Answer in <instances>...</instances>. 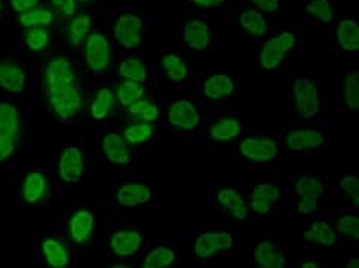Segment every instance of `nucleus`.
<instances>
[{
    "label": "nucleus",
    "instance_id": "6ab92c4d",
    "mask_svg": "<svg viewBox=\"0 0 359 268\" xmlns=\"http://www.w3.org/2000/svg\"><path fill=\"white\" fill-rule=\"evenodd\" d=\"M233 80L226 74H215L209 77L203 86V94H205L210 100H219L226 99L233 94Z\"/></svg>",
    "mask_w": 359,
    "mask_h": 268
},
{
    "label": "nucleus",
    "instance_id": "bb28decb",
    "mask_svg": "<svg viewBox=\"0 0 359 268\" xmlns=\"http://www.w3.org/2000/svg\"><path fill=\"white\" fill-rule=\"evenodd\" d=\"M118 74L121 78L137 81V83H144L148 80V69L146 64L140 59H128L120 63Z\"/></svg>",
    "mask_w": 359,
    "mask_h": 268
},
{
    "label": "nucleus",
    "instance_id": "f03ea898",
    "mask_svg": "<svg viewBox=\"0 0 359 268\" xmlns=\"http://www.w3.org/2000/svg\"><path fill=\"white\" fill-rule=\"evenodd\" d=\"M295 45V36L292 32H281V34L269 38L259 54V63L264 69H275Z\"/></svg>",
    "mask_w": 359,
    "mask_h": 268
},
{
    "label": "nucleus",
    "instance_id": "393cba45",
    "mask_svg": "<svg viewBox=\"0 0 359 268\" xmlns=\"http://www.w3.org/2000/svg\"><path fill=\"white\" fill-rule=\"evenodd\" d=\"M144 95V87L142 83H137V81H130V80H123L121 83H118L116 97L121 106H130V104L143 99Z\"/></svg>",
    "mask_w": 359,
    "mask_h": 268
},
{
    "label": "nucleus",
    "instance_id": "5701e85b",
    "mask_svg": "<svg viewBox=\"0 0 359 268\" xmlns=\"http://www.w3.org/2000/svg\"><path fill=\"white\" fill-rule=\"evenodd\" d=\"M218 202L224 206L236 219H246L248 218V209L246 202H244L241 195L233 189H224L218 193Z\"/></svg>",
    "mask_w": 359,
    "mask_h": 268
},
{
    "label": "nucleus",
    "instance_id": "79ce46f5",
    "mask_svg": "<svg viewBox=\"0 0 359 268\" xmlns=\"http://www.w3.org/2000/svg\"><path fill=\"white\" fill-rule=\"evenodd\" d=\"M339 188L342 192H346L350 198H352L356 206H358V198H359V178L355 175L344 176L339 183Z\"/></svg>",
    "mask_w": 359,
    "mask_h": 268
},
{
    "label": "nucleus",
    "instance_id": "5fc2aeb1",
    "mask_svg": "<svg viewBox=\"0 0 359 268\" xmlns=\"http://www.w3.org/2000/svg\"><path fill=\"white\" fill-rule=\"evenodd\" d=\"M348 268H353V267H359V261L358 259H352V261H350V264L347 265Z\"/></svg>",
    "mask_w": 359,
    "mask_h": 268
},
{
    "label": "nucleus",
    "instance_id": "a19ab883",
    "mask_svg": "<svg viewBox=\"0 0 359 268\" xmlns=\"http://www.w3.org/2000/svg\"><path fill=\"white\" fill-rule=\"evenodd\" d=\"M337 229L339 233L346 234V237L352 238V239H358L359 237V219L353 215H346L339 218Z\"/></svg>",
    "mask_w": 359,
    "mask_h": 268
},
{
    "label": "nucleus",
    "instance_id": "7c9ffc66",
    "mask_svg": "<svg viewBox=\"0 0 359 268\" xmlns=\"http://www.w3.org/2000/svg\"><path fill=\"white\" fill-rule=\"evenodd\" d=\"M114 104H116V97H114L109 89L103 87L97 92L91 104V115L95 120H103L109 115V112L114 109Z\"/></svg>",
    "mask_w": 359,
    "mask_h": 268
},
{
    "label": "nucleus",
    "instance_id": "7ed1b4c3",
    "mask_svg": "<svg viewBox=\"0 0 359 268\" xmlns=\"http://www.w3.org/2000/svg\"><path fill=\"white\" fill-rule=\"evenodd\" d=\"M111 57L112 54L108 38L103 34H99V32L88 36L85 46V60L88 68L91 69L94 74H99V72H103L109 66Z\"/></svg>",
    "mask_w": 359,
    "mask_h": 268
},
{
    "label": "nucleus",
    "instance_id": "3c124183",
    "mask_svg": "<svg viewBox=\"0 0 359 268\" xmlns=\"http://www.w3.org/2000/svg\"><path fill=\"white\" fill-rule=\"evenodd\" d=\"M252 2L266 13H273L278 10V0H252Z\"/></svg>",
    "mask_w": 359,
    "mask_h": 268
},
{
    "label": "nucleus",
    "instance_id": "dca6fc26",
    "mask_svg": "<svg viewBox=\"0 0 359 268\" xmlns=\"http://www.w3.org/2000/svg\"><path fill=\"white\" fill-rule=\"evenodd\" d=\"M42 256L46 265L53 268H63L69 264V251L57 238H46L42 242Z\"/></svg>",
    "mask_w": 359,
    "mask_h": 268
},
{
    "label": "nucleus",
    "instance_id": "412c9836",
    "mask_svg": "<svg viewBox=\"0 0 359 268\" xmlns=\"http://www.w3.org/2000/svg\"><path fill=\"white\" fill-rule=\"evenodd\" d=\"M338 43L346 51H358L359 50V25L358 22L347 19L342 20L337 29Z\"/></svg>",
    "mask_w": 359,
    "mask_h": 268
},
{
    "label": "nucleus",
    "instance_id": "aec40b11",
    "mask_svg": "<svg viewBox=\"0 0 359 268\" xmlns=\"http://www.w3.org/2000/svg\"><path fill=\"white\" fill-rule=\"evenodd\" d=\"M20 131L19 111L14 104L0 103V136L14 138Z\"/></svg>",
    "mask_w": 359,
    "mask_h": 268
},
{
    "label": "nucleus",
    "instance_id": "473e14b6",
    "mask_svg": "<svg viewBox=\"0 0 359 268\" xmlns=\"http://www.w3.org/2000/svg\"><path fill=\"white\" fill-rule=\"evenodd\" d=\"M51 34L46 27H36V28H28L25 34H23V42L29 48L31 51L40 52L43 51L45 48L50 45Z\"/></svg>",
    "mask_w": 359,
    "mask_h": 268
},
{
    "label": "nucleus",
    "instance_id": "423d86ee",
    "mask_svg": "<svg viewBox=\"0 0 359 268\" xmlns=\"http://www.w3.org/2000/svg\"><path fill=\"white\" fill-rule=\"evenodd\" d=\"M240 152L246 160L267 162L278 155V146L271 138H246L240 144Z\"/></svg>",
    "mask_w": 359,
    "mask_h": 268
},
{
    "label": "nucleus",
    "instance_id": "20e7f679",
    "mask_svg": "<svg viewBox=\"0 0 359 268\" xmlns=\"http://www.w3.org/2000/svg\"><path fill=\"white\" fill-rule=\"evenodd\" d=\"M293 95L299 115L310 120L320 112V99H318V89L313 81L307 77H301L293 85Z\"/></svg>",
    "mask_w": 359,
    "mask_h": 268
},
{
    "label": "nucleus",
    "instance_id": "4c0bfd02",
    "mask_svg": "<svg viewBox=\"0 0 359 268\" xmlns=\"http://www.w3.org/2000/svg\"><path fill=\"white\" fill-rule=\"evenodd\" d=\"M295 192L299 197H312V198H320L323 197L324 189L323 184L316 180L313 176H301L295 184Z\"/></svg>",
    "mask_w": 359,
    "mask_h": 268
},
{
    "label": "nucleus",
    "instance_id": "37998d69",
    "mask_svg": "<svg viewBox=\"0 0 359 268\" xmlns=\"http://www.w3.org/2000/svg\"><path fill=\"white\" fill-rule=\"evenodd\" d=\"M273 204H275V202H272L271 199H266L263 197H258V195L252 193L250 207H252V210H254V212H257L259 215H266L273 209Z\"/></svg>",
    "mask_w": 359,
    "mask_h": 268
},
{
    "label": "nucleus",
    "instance_id": "09e8293b",
    "mask_svg": "<svg viewBox=\"0 0 359 268\" xmlns=\"http://www.w3.org/2000/svg\"><path fill=\"white\" fill-rule=\"evenodd\" d=\"M318 207V199L312 197H301L298 202V212L303 215H310L313 213Z\"/></svg>",
    "mask_w": 359,
    "mask_h": 268
},
{
    "label": "nucleus",
    "instance_id": "e433bc0d",
    "mask_svg": "<svg viewBox=\"0 0 359 268\" xmlns=\"http://www.w3.org/2000/svg\"><path fill=\"white\" fill-rule=\"evenodd\" d=\"M344 99L350 111L359 109V74L355 71L347 72L344 80Z\"/></svg>",
    "mask_w": 359,
    "mask_h": 268
},
{
    "label": "nucleus",
    "instance_id": "ddd939ff",
    "mask_svg": "<svg viewBox=\"0 0 359 268\" xmlns=\"http://www.w3.org/2000/svg\"><path fill=\"white\" fill-rule=\"evenodd\" d=\"M151 189L143 183H126L117 192V201L123 207H135L151 201Z\"/></svg>",
    "mask_w": 359,
    "mask_h": 268
},
{
    "label": "nucleus",
    "instance_id": "f8f14e48",
    "mask_svg": "<svg viewBox=\"0 0 359 268\" xmlns=\"http://www.w3.org/2000/svg\"><path fill=\"white\" fill-rule=\"evenodd\" d=\"M102 149L106 160L112 164L123 166L129 162V150L125 138L118 134H106L102 140Z\"/></svg>",
    "mask_w": 359,
    "mask_h": 268
},
{
    "label": "nucleus",
    "instance_id": "a878e982",
    "mask_svg": "<svg viewBox=\"0 0 359 268\" xmlns=\"http://www.w3.org/2000/svg\"><path fill=\"white\" fill-rule=\"evenodd\" d=\"M93 28V20L89 15L86 14H81L77 15L71 20L69 27H68V40L72 46H79L83 40L88 37L89 31Z\"/></svg>",
    "mask_w": 359,
    "mask_h": 268
},
{
    "label": "nucleus",
    "instance_id": "6e6552de",
    "mask_svg": "<svg viewBox=\"0 0 359 268\" xmlns=\"http://www.w3.org/2000/svg\"><path fill=\"white\" fill-rule=\"evenodd\" d=\"M168 121L177 129L183 131H192L200 125V113L192 103L180 100L172 103L168 111Z\"/></svg>",
    "mask_w": 359,
    "mask_h": 268
},
{
    "label": "nucleus",
    "instance_id": "49530a36",
    "mask_svg": "<svg viewBox=\"0 0 359 268\" xmlns=\"http://www.w3.org/2000/svg\"><path fill=\"white\" fill-rule=\"evenodd\" d=\"M212 238L218 250H231L233 247V238L231 233L227 232H214L212 233Z\"/></svg>",
    "mask_w": 359,
    "mask_h": 268
},
{
    "label": "nucleus",
    "instance_id": "b1692460",
    "mask_svg": "<svg viewBox=\"0 0 359 268\" xmlns=\"http://www.w3.org/2000/svg\"><path fill=\"white\" fill-rule=\"evenodd\" d=\"M210 136L217 141L227 143L241 134V125L235 118H223L210 127Z\"/></svg>",
    "mask_w": 359,
    "mask_h": 268
},
{
    "label": "nucleus",
    "instance_id": "2eb2a0df",
    "mask_svg": "<svg viewBox=\"0 0 359 268\" xmlns=\"http://www.w3.org/2000/svg\"><path fill=\"white\" fill-rule=\"evenodd\" d=\"M289 149L293 152L313 150L324 143V135L320 131L304 129V131H292L285 138Z\"/></svg>",
    "mask_w": 359,
    "mask_h": 268
},
{
    "label": "nucleus",
    "instance_id": "a211bd4d",
    "mask_svg": "<svg viewBox=\"0 0 359 268\" xmlns=\"http://www.w3.org/2000/svg\"><path fill=\"white\" fill-rule=\"evenodd\" d=\"M184 42L192 50H206L210 43V29L203 20L194 19L184 27Z\"/></svg>",
    "mask_w": 359,
    "mask_h": 268
},
{
    "label": "nucleus",
    "instance_id": "f257e3e1",
    "mask_svg": "<svg viewBox=\"0 0 359 268\" xmlns=\"http://www.w3.org/2000/svg\"><path fill=\"white\" fill-rule=\"evenodd\" d=\"M46 99L54 115L60 120L76 117L81 109V95L74 85L46 86Z\"/></svg>",
    "mask_w": 359,
    "mask_h": 268
},
{
    "label": "nucleus",
    "instance_id": "6e6d98bb",
    "mask_svg": "<svg viewBox=\"0 0 359 268\" xmlns=\"http://www.w3.org/2000/svg\"><path fill=\"white\" fill-rule=\"evenodd\" d=\"M0 13H2V2H0Z\"/></svg>",
    "mask_w": 359,
    "mask_h": 268
},
{
    "label": "nucleus",
    "instance_id": "864d4df0",
    "mask_svg": "<svg viewBox=\"0 0 359 268\" xmlns=\"http://www.w3.org/2000/svg\"><path fill=\"white\" fill-rule=\"evenodd\" d=\"M301 267H303V268H318V264H315V262H304Z\"/></svg>",
    "mask_w": 359,
    "mask_h": 268
},
{
    "label": "nucleus",
    "instance_id": "0eeeda50",
    "mask_svg": "<svg viewBox=\"0 0 359 268\" xmlns=\"http://www.w3.org/2000/svg\"><path fill=\"white\" fill-rule=\"evenodd\" d=\"M83 153L77 146H68L59 160V175L65 183H77L83 175Z\"/></svg>",
    "mask_w": 359,
    "mask_h": 268
},
{
    "label": "nucleus",
    "instance_id": "1a4fd4ad",
    "mask_svg": "<svg viewBox=\"0 0 359 268\" xmlns=\"http://www.w3.org/2000/svg\"><path fill=\"white\" fill-rule=\"evenodd\" d=\"M95 225L94 215L86 209H80L72 213L68 223L69 239L76 244H85L93 237Z\"/></svg>",
    "mask_w": 359,
    "mask_h": 268
},
{
    "label": "nucleus",
    "instance_id": "4468645a",
    "mask_svg": "<svg viewBox=\"0 0 359 268\" xmlns=\"http://www.w3.org/2000/svg\"><path fill=\"white\" fill-rule=\"evenodd\" d=\"M25 72L10 62L0 63V87L10 94H20L25 89Z\"/></svg>",
    "mask_w": 359,
    "mask_h": 268
},
{
    "label": "nucleus",
    "instance_id": "9d476101",
    "mask_svg": "<svg viewBox=\"0 0 359 268\" xmlns=\"http://www.w3.org/2000/svg\"><path fill=\"white\" fill-rule=\"evenodd\" d=\"M143 246V237L137 230H121L114 233L111 238V248L120 258H129L135 255Z\"/></svg>",
    "mask_w": 359,
    "mask_h": 268
},
{
    "label": "nucleus",
    "instance_id": "f704fd0d",
    "mask_svg": "<svg viewBox=\"0 0 359 268\" xmlns=\"http://www.w3.org/2000/svg\"><path fill=\"white\" fill-rule=\"evenodd\" d=\"M240 23L243 29H246L252 36H264L267 32V23L263 17V14L258 11H246L241 13Z\"/></svg>",
    "mask_w": 359,
    "mask_h": 268
},
{
    "label": "nucleus",
    "instance_id": "603ef678",
    "mask_svg": "<svg viewBox=\"0 0 359 268\" xmlns=\"http://www.w3.org/2000/svg\"><path fill=\"white\" fill-rule=\"evenodd\" d=\"M224 2L226 0H192V3H195L197 6H201V8H214V6H218Z\"/></svg>",
    "mask_w": 359,
    "mask_h": 268
},
{
    "label": "nucleus",
    "instance_id": "de8ad7c7",
    "mask_svg": "<svg viewBox=\"0 0 359 268\" xmlns=\"http://www.w3.org/2000/svg\"><path fill=\"white\" fill-rule=\"evenodd\" d=\"M15 149L14 138L11 136H0V162L5 161L13 155Z\"/></svg>",
    "mask_w": 359,
    "mask_h": 268
},
{
    "label": "nucleus",
    "instance_id": "c756f323",
    "mask_svg": "<svg viewBox=\"0 0 359 268\" xmlns=\"http://www.w3.org/2000/svg\"><path fill=\"white\" fill-rule=\"evenodd\" d=\"M155 134V129L151 123H144V121H138V123L129 125L123 131L125 141L129 144H144L148 143Z\"/></svg>",
    "mask_w": 359,
    "mask_h": 268
},
{
    "label": "nucleus",
    "instance_id": "2f4dec72",
    "mask_svg": "<svg viewBox=\"0 0 359 268\" xmlns=\"http://www.w3.org/2000/svg\"><path fill=\"white\" fill-rule=\"evenodd\" d=\"M161 68L168 78L174 81H183L187 77V66L182 57L175 54H168L161 59Z\"/></svg>",
    "mask_w": 359,
    "mask_h": 268
},
{
    "label": "nucleus",
    "instance_id": "c03bdc74",
    "mask_svg": "<svg viewBox=\"0 0 359 268\" xmlns=\"http://www.w3.org/2000/svg\"><path fill=\"white\" fill-rule=\"evenodd\" d=\"M254 195H258V197H263L266 199H271L272 202H276L280 198V190L275 188L273 184H258L255 190H254Z\"/></svg>",
    "mask_w": 359,
    "mask_h": 268
},
{
    "label": "nucleus",
    "instance_id": "ea45409f",
    "mask_svg": "<svg viewBox=\"0 0 359 268\" xmlns=\"http://www.w3.org/2000/svg\"><path fill=\"white\" fill-rule=\"evenodd\" d=\"M195 253H197L198 258H210L215 255V251L218 250L214 238H212V233H203L195 241Z\"/></svg>",
    "mask_w": 359,
    "mask_h": 268
},
{
    "label": "nucleus",
    "instance_id": "f3484780",
    "mask_svg": "<svg viewBox=\"0 0 359 268\" xmlns=\"http://www.w3.org/2000/svg\"><path fill=\"white\" fill-rule=\"evenodd\" d=\"M48 190V183L45 175L40 170H34L27 175L25 181L22 185V197L29 204H36V202L42 201Z\"/></svg>",
    "mask_w": 359,
    "mask_h": 268
},
{
    "label": "nucleus",
    "instance_id": "58836bf2",
    "mask_svg": "<svg viewBox=\"0 0 359 268\" xmlns=\"http://www.w3.org/2000/svg\"><path fill=\"white\" fill-rule=\"evenodd\" d=\"M307 11L320 22L330 23L333 20V11L329 0H312L307 5Z\"/></svg>",
    "mask_w": 359,
    "mask_h": 268
},
{
    "label": "nucleus",
    "instance_id": "8fccbe9b",
    "mask_svg": "<svg viewBox=\"0 0 359 268\" xmlns=\"http://www.w3.org/2000/svg\"><path fill=\"white\" fill-rule=\"evenodd\" d=\"M40 0H11V6L15 13H27L29 10H34L37 8Z\"/></svg>",
    "mask_w": 359,
    "mask_h": 268
},
{
    "label": "nucleus",
    "instance_id": "c9c22d12",
    "mask_svg": "<svg viewBox=\"0 0 359 268\" xmlns=\"http://www.w3.org/2000/svg\"><path fill=\"white\" fill-rule=\"evenodd\" d=\"M175 262V251L166 247L154 248L151 253L144 258V268H163Z\"/></svg>",
    "mask_w": 359,
    "mask_h": 268
},
{
    "label": "nucleus",
    "instance_id": "c85d7f7f",
    "mask_svg": "<svg viewBox=\"0 0 359 268\" xmlns=\"http://www.w3.org/2000/svg\"><path fill=\"white\" fill-rule=\"evenodd\" d=\"M54 20V13L46 8H34L27 13L20 14L19 23L23 28H36V27H48Z\"/></svg>",
    "mask_w": 359,
    "mask_h": 268
},
{
    "label": "nucleus",
    "instance_id": "a18cd8bd",
    "mask_svg": "<svg viewBox=\"0 0 359 268\" xmlns=\"http://www.w3.org/2000/svg\"><path fill=\"white\" fill-rule=\"evenodd\" d=\"M54 11H57L62 15H74L77 5L76 0H51Z\"/></svg>",
    "mask_w": 359,
    "mask_h": 268
},
{
    "label": "nucleus",
    "instance_id": "4d7b16f0",
    "mask_svg": "<svg viewBox=\"0 0 359 268\" xmlns=\"http://www.w3.org/2000/svg\"><path fill=\"white\" fill-rule=\"evenodd\" d=\"M81 2H88V0H81Z\"/></svg>",
    "mask_w": 359,
    "mask_h": 268
},
{
    "label": "nucleus",
    "instance_id": "cd10ccee",
    "mask_svg": "<svg viewBox=\"0 0 359 268\" xmlns=\"http://www.w3.org/2000/svg\"><path fill=\"white\" fill-rule=\"evenodd\" d=\"M128 112L130 117H134L138 121H144V123H152L160 117V108L157 104L143 99L128 106Z\"/></svg>",
    "mask_w": 359,
    "mask_h": 268
},
{
    "label": "nucleus",
    "instance_id": "72a5a7b5",
    "mask_svg": "<svg viewBox=\"0 0 359 268\" xmlns=\"http://www.w3.org/2000/svg\"><path fill=\"white\" fill-rule=\"evenodd\" d=\"M306 239L309 242L323 244V246H333L337 242V233L332 225L320 221L310 227V230L306 233Z\"/></svg>",
    "mask_w": 359,
    "mask_h": 268
},
{
    "label": "nucleus",
    "instance_id": "39448f33",
    "mask_svg": "<svg viewBox=\"0 0 359 268\" xmlns=\"http://www.w3.org/2000/svg\"><path fill=\"white\" fill-rule=\"evenodd\" d=\"M142 31L143 22L138 15L123 14L120 15L116 25H114V37H116L120 46L126 48V50H133L142 42Z\"/></svg>",
    "mask_w": 359,
    "mask_h": 268
},
{
    "label": "nucleus",
    "instance_id": "9b49d317",
    "mask_svg": "<svg viewBox=\"0 0 359 268\" xmlns=\"http://www.w3.org/2000/svg\"><path fill=\"white\" fill-rule=\"evenodd\" d=\"M45 81L46 86H60V85H74L76 74L72 69L71 63L63 59V57H57L53 59L45 69Z\"/></svg>",
    "mask_w": 359,
    "mask_h": 268
},
{
    "label": "nucleus",
    "instance_id": "4be33fe9",
    "mask_svg": "<svg viewBox=\"0 0 359 268\" xmlns=\"http://www.w3.org/2000/svg\"><path fill=\"white\" fill-rule=\"evenodd\" d=\"M257 262L264 268H281L285 265V258L271 242H259L255 250Z\"/></svg>",
    "mask_w": 359,
    "mask_h": 268
}]
</instances>
